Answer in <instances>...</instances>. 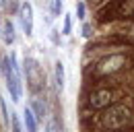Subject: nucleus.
<instances>
[{"instance_id": "1", "label": "nucleus", "mask_w": 134, "mask_h": 132, "mask_svg": "<svg viewBox=\"0 0 134 132\" xmlns=\"http://www.w3.org/2000/svg\"><path fill=\"white\" fill-rule=\"evenodd\" d=\"M126 122H128V109L122 107V105L109 109L107 114L103 116V124H105L107 128H120V126H124Z\"/></svg>"}, {"instance_id": "2", "label": "nucleus", "mask_w": 134, "mask_h": 132, "mask_svg": "<svg viewBox=\"0 0 134 132\" xmlns=\"http://www.w3.org/2000/svg\"><path fill=\"white\" fill-rule=\"evenodd\" d=\"M25 76H27V81L31 85V89H39L41 87V81H43V76H41V70H39V64L35 62L33 58H25Z\"/></svg>"}, {"instance_id": "3", "label": "nucleus", "mask_w": 134, "mask_h": 132, "mask_svg": "<svg viewBox=\"0 0 134 132\" xmlns=\"http://www.w3.org/2000/svg\"><path fill=\"white\" fill-rule=\"evenodd\" d=\"M19 16H21V25H23V31L27 37L33 35V6L29 2H23L21 4V10H19Z\"/></svg>"}, {"instance_id": "4", "label": "nucleus", "mask_w": 134, "mask_h": 132, "mask_svg": "<svg viewBox=\"0 0 134 132\" xmlns=\"http://www.w3.org/2000/svg\"><path fill=\"white\" fill-rule=\"evenodd\" d=\"M124 64V56H109L105 60H101L97 66V74H109V72H116L120 66Z\"/></svg>"}, {"instance_id": "5", "label": "nucleus", "mask_w": 134, "mask_h": 132, "mask_svg": "<svg viewBox=\"0 0 134 132\" xmlns=\"http://www.w3.org/2000/svg\"><path fill=\"white\" fill-rule=\"evenodd\" d=\"M23 120H25L27 132H37V128H39V120H37V116L33 114L31 107H25V109H23Z\"/></svg>"}, {"instance_id": "6", "label": "nucleus", "mask_w": 134, "mask_h": 132, "mask_svg": "<svg viewBox=\"0 0 134 132\" xmlns=\"http://www.w3.org/2000/svg\"><path fill=\"white\" fill-rule=\"evenodd\" d=\"M109 101H111V93L105 91V89L91 95V105H93V107H103V105H107Z\"/></svg>"}, {"instance_id": "7", "label": "nucleus", "mask_w": 134, "mask_h": 132, "mask_svg": "<svg viewBox=\"0 0 134 132\" xmlns=\"http://www.w3.org/2000/svg\"><path fill=\"white\" fill-rule=\"evenodd\" d=\"M2 41L6 43V46H10V43H15V25L10 23V21H4V25H2Z\"/></svg>"}, {"instance_id": "8", "label": "nucleus", "mask_w": 134, "mask_h": 132, "mask_svg": "<svg viewBox=\"0 0 134 132\" xmlns=\"http://www.w3.org/2000/svg\"><path fill=\"white\" fill-rule=\"evenodd\" d=\"M54 76H56V89L62 91V87H64V66H62V62H56Z\"/></svg>"}, {"instance_id": "9", "label": "nucleus", "mask_w": 134, "mask_h": 132, "mask_svg": "<svg viewBox=\"0 0 134 132\" xmlns=\"http://www.w3.org/2000/svg\"><path fill=\"white\" fill-rule=\"evenodd\" d=\"M29 107H31V109H33V114L37 116V120H39V122H41V120H43V118H46V107H43V103H41V101H39V99H33V101H31V105H29Z\"/></svg>"}, {"instance_id": "10", "label": "nucleus", "mask_w": 134, "mask_h": 132, "mask_svg": "<svg viewBox=\"0 0 134 132\" xmlns=\"http://www.w3.org/2000/svg\"><path fill=\"white\" fill-rule=\"evenodd\" d=\"M46 130H48V132H64V128H62V122H60L58 118H54L52 122H48Z\"/></svg>"}, {"instance_id": "11", "label": "nucleus", "mask_w": 134, "mask_h": 132, "mask_svg": "<svg viewBox=\"0 0 134 132\" xmlns=\"http://www.w3.org/2000/svg\"><path fill=\"white\" fill-rule=\"evenodd\" d=\"M62 33H64V35H70V33H72V15H66V16H64V27H62Z\"/></svg>"}, {"instance_id": "12", "label": "nucleus", "mask_w": 134, "mask_h": 132, "mask_svg": "<svg viewBox=\"0 0 134 132\" xmlns=\"http://www.w3.org/2000/svg\"><path fill=\"white\" fill-rule=\"evenodd\" d=\"M62 13V0H52V19Z\"/></svg>"}, {"instance_id": "13", "label": "nucleus", "mask_w": 134, "mask_h": 132, "mask_svg": "<svg viewBox=\"0 0 134 132\" xmlns=\"http://www.w3.org/2000/svg\"><path fill=\"white\" fill-rule=\"evenodd\" d=\"M76 19L85 21V2H79V4H76Z\"/></svg>"}, {"instance_id": "14", "label": "nucleus", "mask_w": 134, "mask_h": 132, "mask_svg": "<svg viewBox=\"0 0 134 132\" xmlns=\"http://www.w3.org/2000/svg\"><path fill=\"white\" fill-rule=\"evenodd\" d=\"M10 128H13V132H21V122H19V118L15 116L13 120H10Z\"/></svg>"}, {"instance_id": "15", "label": "nucleus", "mask_w": 134, "mask_h": 132, "mask_svg": "<svg viewBox=\"0 0 134 132\" xmlns=\"http://www.w3.org/2000/svg\"><path fill=\"white\" fill-rule=\"evenodd\" d=\"M0 109H2V118L8 122V109H6V103H4V99H0Z\"/></svg>"}, {"instance_id": "16", "label": "nucleus", "mask_w": 134, "mask_h": 132, "mask_svg": "<svg viewBox=\"0 0 134 132\" xmlns=\"http://www.w3.org/2000/svg\"><path fill=\"white\" fill-rule=\"evenodd\" d=\"M81 31H83V37H91V25H89V23H83V29H81Z\"/></svg>"}, {"instance_id": "17", "label": "nucleus", "mask_w": 134, "mask_h": 132, "mask_svg": "<svg viewBox=\"0 0 134 132\" xmlns=\"http://www.w3.org/2000/svg\"><path fill=\"white\" fill-rule=\"evenodd\" d=\"M52 41H54V43H58V31H52Z\"/></svg>"}, {"instance_id": "18", "label": "nucleus", "mask_w": 134, "mask_h": 132, "mask_svg": "<svg viewBox=\"0 0 134 132\" xmlns=\"http://www.w3.org/2000/svg\"><path fill=\"white\" fill-rule=\"evenodd\" d=\"M0 29H2V15H0Z\"/></svg>"}, {"instance_id": "19", "label": "nucleus", "mask_w": 134, "mask_h": 132, "mask_svg": "<svg viewBox=\"0 0 134 132\" xmlns=\"http://www.w3.org/2000/svg\"><path fill=\"white\" fill-rule=\"evenodd\" d=\"M132 37H134V27H132Z\"/></svg>"}]
</instances>
